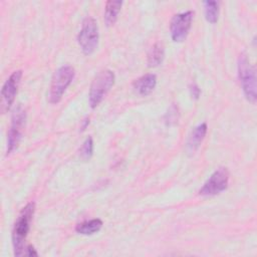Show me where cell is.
<instances>
[{"mask_svg": "<svg viewBox=\"0 0 257 257\" xmlns=\"http://www.w3.org/2000/svg\"><path fill=\"white\" fill-rule=\"evenodd\" d=\"M35 212V203L29 202L22 208L19 213L12 230V244L14 248V254L21 256L24 254V243L29 233L32 218Z\"/></svg>", "mask_w": 257, "mask_h": 257, "instance_id": "6da1fadb", "label": "cell"}, {"mask_svg": "<svg viewBox=\"0 0 257 257\" xmlns=\"http://www.w3.org/2000/svg\"><path fill=\"white\" fill-rule=\"evenodd\" d=\"M238 76L242 86L243 93L247 100L252 103L257 98V83L255 66L250 62L245 54H241L238 59Z\"/></svg>", "mask_w": 257, "mask_h": 257, "instance_id": "7a4b0ae2", "label": "cell"}, {"mask_svg": "<svg viewBox=\"0 0 257 257\" xmlns=\"http://www.w3.org/2000/svg\"><path fill=\"white\" fill-rule=\"evenodd\" d=\"M114 73L109 69L99 71L91 82L88 101L91 108H95L104 98L106 93L114 84Z\"/></svg>", "mask_w": 257, "mask_h": 257, "instance_id": "3957f363", "label": "cell"}, {"mask_svg": "<svg viewBox=\"0 0 257 257\" xmlns=\"http://www.w3.org/2000/svg\"><path fill=\"white\" fill-rule=\"evenodd\" d=\"M75 76V70L70 65L60 66L53 74L49 90V101L57 103L63 96L66 88L72 82Z\"/></svg>", "mask_w": 257, "mask_h": 257, "instance_id": "277c9868", "label": "cell"}, {"mask_svg": "<svg viewBox=\"0 0 257 257\" xmlns=\"http://www.w3.org/2000/svg\"><path fill=\"white\" fill-rule=\"evenodd\" d=\"M98 40L99 33L96 20L92 17L84 18L77 35V42L82 52L85 55L93 53L98 46Z\"/></svg>", "mask_w": 257, "mask_h": 257, "instance_id": "5b68a950", "label": "cell"}, {"mask_svg": "<svg viewBox=\"0 0 257 257\" xmlns=\"http://www.w3.org/2000/svg\"><path fill=\"white\" fill-rule=\"evenodd\" d=\"M26 122L25 109L18 105L14 110L11 118V125L7 134V155L12 153L19 145L22 133Z\"/></svg>", "mask_w": 257, "mask_h": 257, "instance_id": "8992f818", "label": "cell"}, {"mask_svg": "<svg viewBox=\"0 0 257 257\" xmlns=\"http://www.w3.org/2000/svg\"><path fill=\"white\" fill-rule=\"evenodd\" d=\"M229 171L227 168L217 169L205 182L203 187L200 189L199 194L202 196L210 197L216 196L225 191L229 184Z\"/></svg>", "mask_w": 257, "mask_h": 257, "instance_id": "52a82bcc", "label": "cell"}, {"mask_svg": "<svg viewBox=\"0 0 257 257\" xmlns=\"http://www.w3.org/2000/svg\"><path fill=\"white\" fill-rule=\"evenodd\" d=\"M194 12L189 10L174 15L170 23L171 37L174 42L184 41L191 29Z\"/></svg>", "mask_w": 257, "mask_h": 257, "instance_id": "ba28073f", "label": "cell"}, {"mask_svg": "<svg viewBox=\"0 0 257 257\" xmlns=\"http://www.w3.org/2000/svg\"><path fill=\"white\" fill-rule=\"evenodd\" d=\"M22 71L16 70L7 78L1 89V101L0 109L2 113L7 112L14 102L15 96L18 91V87L21 81Z\"/></svg>", "mask_w": 257, "mask_h": 257, "instance_id": "9c48e42d", "label": "cell"}, {"mask_svg": "<svg viewBox=\"0 0 257 257\" xmlns=\"http://www.w3.org/2000/svg\"><path fill=\"white\" fill-rule=\"evenodd\" d=\"M157 85V76L153 73L145 74L138 79H136L133 83V87L135 91L142 96L149 95Z\"/></svg>", "mask_w": 257, "mask_h": 257, "instance_id": "30bf717a", "label": "cell"}, {"mask_svg": "<svg viewBox=\"0 0 257 257\" xmlns=\"http://www.w3.org/2000/svg\"><path fill=\"white\" fill-rule=\"evenodd\" d=\"M207 130H208L207 123L202 122L197 126H195L194 130L191 132L187 141V150L190 153H194L199 149V147L201 146L202 142L206 137Z\"/></svg>", "mask_w": 257, "mask_h": 257, "instance_id": "8fae6325", "label": "cell"}, {"mask_svg": "<svg viewBox=\"0 0 257 257\" xmlns=\"http://www.w3.org/2000/svg\"><path fill=\"white\" fill-rule=\"evenodd\" d=\"M122 1H107L104 8V22L107 26L113 25L121 9Z\"/></svg>", "mask_w": 257, "mask_h": 257, "instance_id": "7c38bea8", "label": "cell"}, {"mask_svg": "<svg viewBox=\"0 0 257 257\" xmlns=\"http://www.w3.org/2000/svg\"><path fill=\"white\" fill-rule=\"evenodd\" d=\"M102 227V221L98 218L81 222L76 225L75 231L81 235H92L97 233Z\"/></svg>", "mask_w": 257, "mask_h": 257, "instance_id": "4fadbf2b", "label": "cell"}, {"mask_svg": "<svg viewBox=\"0 0 257 257\" xmlns=\"http://www.w3.org/2000/svg\"><path fill=\"white\" fill-rule=\"evenodd\" d=\"M165 57V49L162 43L157 42L151 48L148 54V64L150 67H156L160 65Z\"/></svg>", "mask_w": 257, "mask_h": 257, "instance_id": "5bb4252c", "label": "cell"}, {"mask_svg": "<svg viewBox=\"0 0 257 257\" xmlns=\"http://www.w3.org/2000/svg\"><path fill=\"white\" fill-rule=\"evenodd\" d=\"M205 18L209 23H216L219 17V2L217 1H205L204 3Z\"/></svg>", "mask_w": 257, "mask_h": 257, "instance_id": "9a60e30c", "label": "cell"}, {"mask_svg": "<svg viewBox=\"0 0 257 257\" xmlns=\"http://www.w3.org/2000/svg\"><path fill=\"white\" fill-rule=\"evenodd\" d=\"M93 153V141L91 137L86 138V140L83 142L82 146L80 147L79 150V156L82 160L87 161L91 158Z\"/></svg>", "mask_w": 257, "mask_h": 257, "instance_id": "2e32d148", "label": "cell"}, {"mask_svg": "<svg viewBox=\"0 0 257 257\" xmlns=\"http://www.w3.org/2000/svg\"><path fill=\"white\" fill-rule=\"evenodd\" d=\"M166 120L169 121V124H171L172 122L178 121V107H176L175 105L171 106V108L169 109L166 115Z\"/></svg>", "mask_w": 257, "mask_h": 257, "instance_id": "e0dca14e", "label": "cell"}, {"mask_svg": "<svg viewBox=\"0 0 257 257\" xmlns=\"http://www.w3.org/2000/svg\"><path fill=\"white\" fill-rule=\"evenodd\" d=\"M190 93H191L192 97L198 99L200 96V93H201V89L199 88V86L196 83H193L190 85Z\"/></svg>", "mask_w": 257, "mask_h": 257, "instance_id": "ac0fdd59", "label": "cell"}, {"mask_svg": "<svg viewBox=\"0 0 257 257\" xmlns=\"http://www.w3.org/2000/svg\"><path fill=\"white\" fill-rule=\"evenodd\" d=\"M24 254L27 255V256H37V255H38V253L36 252V250L34 249V247L31 246V245H29V246H27V247L25 248Z\"/></svg>", "mask_w": 257, "mask_h": 257, "instance_id": "d6986e66", "label": "cell"}]
</instances>
